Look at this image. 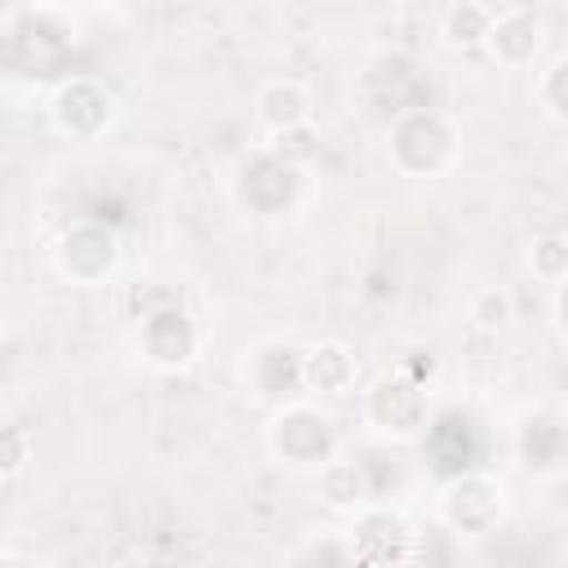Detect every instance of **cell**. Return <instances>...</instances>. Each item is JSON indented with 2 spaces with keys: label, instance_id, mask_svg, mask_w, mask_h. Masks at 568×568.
Returning <instances> with one entry per match:
<instances>
[{
  "label": "cell",
  "instance_id": "cell-13",
  "mask_svg": "<svg viewBox=\"0 0 568 568\" xmlns=\"http://www.w3.org/2000/svg\"><path fill=\"white\" fill-rule=\"evenodd\" d=\"M302 386L315 395H346L355 386V355L342 342H315L302 351Z\"/></svg>",
  "mask_w": 568,
  "mask_h": 568
},
{
  "label": "cell",
  "instance_id": "cell-17",
  "mask_svg": "<svg viewBox=\"0 0 568 568\" xmlns=\"http://www.w3.org/2000/svg\"><path fill=\"white\" fill-rule=\"evenodd\" d=\"M248 377L262 395H288L302 386V351L271 342V346L248 355Z\"/></svg>",
  "mask_w": 568,
  "mask_h": 568
},
{
  "label": "cell",
  "instance_id": "cell-16",
  "mask_svg": "<svg viewBox=\"0 0 568 568\" xmlns=\"http://www.w3.org/2000/svg\"><path fill=\"white\" fill-rule=\"evenodd\" d=\"M320 497H324V506H333V510H364L368 497H373V479H368L364 462L328 457V462L320 466Z\"/></svg>",
  "mask_w": 568,
  "mask_h": 568
},
{
  "label": "cell",
  "instance_id": "cell-10",
  "mask_svg": "<svg viewBox=\"0 0 568 568\" xmlns=\"http://www.w3.org/2000/svg\"><path fill=\"white\" fill-rule=\"evenodd\" d=\"M484 49H488V58L501 62V67H528L532 53L541 49V18H537L528 4H510V9L493 13Z\"/></svg>",
  "mask_w": 568,
  "mask_h": 568
},
{
  "label": "cell",
  "instance_id": "cell-20",
  "mask_svg": "<svg viewBox=\"0 0 568 568\" xmlns=\"http://www.w3.org/2000/svg\"><path fill=\"white\" fill-rule=\"evenodd\" d=\"M466 315L475 320V328L497 333V328L510 324V293H506V288H479V293H470Z\"/></svg>",
  "mask_w": 568,
  "mask_h": 568
},
{
  "label": "cell",
  "instance_id": "cell-11",
  "mask_svg": "<svg viewBox=\"0 0 568 568\" xmlns=\"http://www.w3.org/2000/svg\"><path fill=\"white\" fill-rule=\"evenodd\" d=\"M426 453H430L435 470H444L448 479L470 470V462H475V426H470V417H462V413L435 417L426 426Z\"/></svg>",
  "mask_w": 568,
  "mask_h": 568
},
{
  "label": "cell",
  "instance_id": "cell-23",
  "mask_svg": "<svg viewBox=\"0 0 568 568\" xmlns=\"http://www.w3.org/2000/svg\"><path fill=\"white\" fill-rule=\"evenodd\" d=\"M22 462H27V430L22 426H9L4 439H0V475H4V484L18 479Z\"/></svg>",
  "mask_w": 568,
  "mask_h": 568
},
{
  "label": "cell",
  "instance_id": "cell-22",
  "mask_svg": "<svg viewBox=\"0 0 568 568\" xmlns=\"http://www.w3.org/2000/svg\"><path fill=\"white\" fill-rule=\"evenodd\" d=\"M271 151H275L280 160H288V164H306V160L315 155V129H311V124H297V129H284V133H275V142H271Z\"/></svg>",
  "mask_w": 568,
  "mask_h": 568
},
{
  "label": "cell",
  "instance_id": "cell-24",
  "mask_svg": "<svg viewBox=\"0 0 568 568\" xmlns=\"http://www.w3.org/2000/svg\"><path fill=\"white\" fill-rule=\"evenodd\" d=\"M555 324H559V333L568 337V275L555 284Z\"/></svg>",
  "mask_w": 568,
  "mask_h": 568
},
{
  "label": "cell",
  "instance_id": "cell-15",
  "mask_svg": "<svg viewBox=\"0 0 568 568\" xmlns=\"http://www.w3.org/2000/svg\"><path fill=\"white\" fill-rule=\"evenodd\" d=\"M519 453L532 470H564L568 466V422L555 413H532L519 426Z\"/></svg>",
  "mask_w": 568,
  "mask_h": 568
},
{
  "label": "cell",
  "instance_id": "cell-4",
  "mask_svg": "<svg viewBox=\"0 0 568 568\" xmlns=\"http://www.w3.org/2000/svg\"><path fill=\"white\" fill-rule=\"evenodd\" d=\"M364 417L373 430L390 435V439H408L426 426V390L417 377L408 373H395V377H382L368 399H364Z\"/></svg>",
  "mask_w": 568,
  "mask_h": 568
},
{
  "label": "cell",
  "instance_id": "cell-7",
  "mask_svg": "<svg viewBox=\"0 0 568 568\" xmlns=\"http://www.w3.org/2000/svg\"><path fill=\"white\" fill-rule=\"evenodd\" d=\"M501 519V484L484 470H462L444 493V524L457 532H488Z\"/></svg>",
  "mask_w": 568,
  "mask_h": 568
},
{
  "label": "cell",
  "instance_id": "cell-14",
  "mask_svg": "<svg viewBox=\"0 0 568 568\" xmlns=\"http://www.w3.org/2000/svg\"><path fill=\"white\" fill-rule=\"evenodd\" d=\"M408 541V524L399 515H390L386 506H364L355 510V559H399V546Z\"/></svg>",
  "mask_w": 568,
  "mask_h": 568
},
{
  "label": "cell",
  "instance_id": "cell-6",
  "mask_svg": "<svg viewBox=\"0 0 568 568\" xmlns=\"http://www.w3.org/2000/svg\"><path fill=\"white\" fill-rule=\"evenodd\" d=\"M49 115H53V129L58 133H67V138H93L111 120V93L93 75H71L49 98Z\"/></svg>",
  "mask_w": 568,
  "mask_h": 568
},
{
  "label": "cell",
  "instance_id": "cell-5",
  "mask_svg": "<svg viewBox=\"0 0 568 568\" xmlns=\"http://www.w3.org/2000/svg\"><path fill=\"white\" fill-rule=\"evenodd\" d=\"M138 342H142V355L155 368H186L200 351V333H195L191 315L178 302H160L155 311H146Z\"/></svg>",
  "mask_w": 568,
  "mask_h": 568
},
{
  "label": "cell",
  "instance_id": "cell-18",
  "mask_svg": "<svg viewBox=\"0 0 568 568\" xmlns=\"http://www.w3.org/2000/svg\"><path fill=\"white\" fill-rule=\"evenodd\" d=\"M488 22H493V9L479 4V0H457L444 18V40L453 49H484L488 40Z\"/></svg>",
  "mask_w": 568,
  "mask_h": 568
},
{
  "label": "cell",
  "instance_id": "cell-1",
  "mask_svg": "<svg viewBox=\"0 0 568 568\" xmlns=\"http://www.w3.org/2000/svg\"><path fill=\"white\" fill-rule=\"evenodd\" d=\"M457 133L453 124L430 106H404L390 124V164L404 178H435L453 164Z\"/></svg>",
  "mask_w": 568,
  "mask_h": 568
},
{
  "label": "cell",
  "instance_id": "cell-19",
  "mask_svg": "<svg viewBox=\"0 0 568 568\" xmlns=\"http://www.w3.org/2000/svg\"><path fill=\"white\" fill-rule=\"evenodd\" d=\"M537 102H541V111H546L550 120L568 124V53L555 58V62L541 71V80H537Z\"/></svg>",
  "mask_w": 568,
  "mask_h": 568
},
{
  "label": "cell",
  "instance_id": "cell-12",
  "mask_svg": "<svg viewBox=\"0 0 568 568\" xmlns=\"http://www.w3.org/2000/svg\"><path fill=\"white\" fill-rule=\"evenodd\" d=\"M257 124L275 138V133H284V129H297V124H311V93L297 84V80H288V75H280V80H266L262 89H257Z\"/></svg>",
  "mask_w": 568,
  "mask_h": 568
},
{
  "label": "cell",
  "instance_id": "cell-9",
  "mask_svg": "<svg viewBox=\"0 0 568 568\" xmlns=\"http://www.w3.org/2000/svg\"><path fill=\"white\" fill-rule=\"evenodd\" d=\"M293 191H297V164L280 160L275 151H262V155H253L240 169V200L253 213H280V209H288Z\"/></svg>",
  "mask_w": 568,
  "mask_h": 568
},
{
  "label": "cell",
  "instance_id": "cell-21",
  "mask_svg": "<svg viewBox=\"0 0 568 568\" xmlns=\"http://www.w3.org/2000/svg\"><path fill=\"white\" fill-rule=\"evenodd\" d=\"M528 266H532L537 280L559 284V280L568 275V240H559V235H541V240L532 244V253H528Z\"/></svg>",
  "mask_w": 568,
  "mask_h": 568
},
{
  "label": "cell",
  "instance_id": "cell-8",
  "mask_svg": "<svg viewBox=\"0 0 568 568\" xmlns=\"http://www.w3.org/2000/svg\"><path fill=\"white\" fill-rule=\"evenodd\" d=\"M75 44V22L58 9H27L9 18V53H31V67L58 62Z\"/></svg>",
  "mask_w": 568,
  "mask_h": 568
},
{
  "label": "cell",
  "instance_id": "cell-3",
  "mask_svg": "<svg viewBox=\"0 0 568 568\" xmlns=\"http://www.w3.org/2000/svg\"><path fill=\"white\" fill-rule=\"evenodd\" d=\"M266 444L288 466H324L333 457V422L315 404H284L266 426Z\"/></svg>",
  "mask_w": 568,
  "mask_h": 568
},
{
  "label": "cell",
  "instance_id": "cell-2",
  "mask_svg": "<svg viewBox=\"0 0 568 568\" xmlns=\"http://www.w3.org/2000/svg\"><path fill=\"white\" fill-rule=\"evenodd\" d=\"M53 262L71 284L93 288L115 271L120 235H115V226H106V217H80L75 226L62 231V240L53 248Z\"/></svg>",
  "mask_w": 568,
  "mask_h": 568
}]
</instances>
